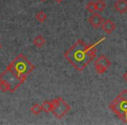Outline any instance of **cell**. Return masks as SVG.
Masks as SVG:
<instances>
[{
  "label": "cell",
  "instance_id": "obj_1",
  "mask_svg": "<svg viewBox=\"0 0 127 125\" xmlns=\"http://www.w3.org/2000/svg\"><path fill=\"white\" fill-rule=\"evenodd\" d=\"M104 40H105V37L99 39L93 44H86L83 40L78 39L64 53V56L77 71H82L96 57V48Z\"/></svg>",
  "mask_w": 127,
  "mask_h": 125
},
{
  "label": "cell",
  "instance_id": "obj_2",
  "mask_svg": "<svg viewBox=\"0 0 127 125\" xmlns=\"http://www.w3.org/2000/svg\"><path fill=\"white\" fill-rule=\"evenodd\" d=\"M34 69L35 65L32 62L29 61L25 55L19 54L11 64H9L5 71L23 84L26 80L27 76L31 74Z\"/></svg>",
  "mask_w": 127,
  "mask_h": 125
},
{
  "label": "cell",
  "instance_id": "obj_3",
  "mask_svg": "<svg viewBox=\"0 0 127 125\" xmlns=\"http://www.w3.org/2000/svg\"><path fill=\"white\" fill-rule=\"evenodd\" d=\"M109 108L123 123H127V90L120 92L109 104Z\"/></svg>",
  "mask_w": 127,
  "mask_h": 125
},
{
  "label": "cell",
  "instance_id": "obj_4",
  "mask_svg": "<svg viewBox=\"0 0 127 125\" xmlns=\"http://www.w3.org/2000/svg\"><path fill=\"white\" fill-rule=\"evenodd\" d=\"M51 102H52V111L51 112L58 118H62L63 116H64L71 109V106L62 97H56L53 100H51Z\"/></svg>",
  "mask_w": 127,
  "mask_h": 125
},
{
  "label": "cell",
  "instance_id": "obj_5",
  "mask_svg": "<svg viewBox=\"0 0 127 125\" xmlns=\"http://www.w3.org/2000/svg\"><path fill=\"white\" fill-rule=\"evenodd\" d=\"M111 65V62L110 61L107 56H104V55L98 56L97 58V60L94 62V68H95L96 72L100 75L105 73Z\"/></svg>",
  "mask_w": 127,
  "mask_h": 125
},
{
  "label": "cell",
  "instance_id": "obj_6",
  "mask_svg": "<svg viewBox=\"0 0 127 125\" xmlns=\"http://www.w3.org/2000/svg\"><path fill=\"white\" fill-rule=\"evenodd\" d=\"M88 21L93 28L98 29L102 25L103 22H104V18L99 15V13L93 12L92 15H91V17L88 18Z\"/></svg>",
  "mask_w": 127,
  "mask_h": 125
},
{
  "label": "cell",
  "instance_id": "obj_7",
  "mask_svg": "<svg viewBox=\"0 0 127 125\" xmlns=\"http://www.w3.org/2000/svg\"><path fill=\"white\" fill-rule=\"evenodd\" d=\"M101 28H102V30L106 34H111L115 30V29H116V25H115V24L111 20L105 19L103 22L102 25H101Z\"/></svg>",
  "mask_w": 127,
  "mask_h": 125
},
{
  "label": "cell",
  "instance_id": "obj_8",
  "mask_svg": "<svg viewBox=\"0 0 127 125\" xmlns=\"http://www.w3.org/2000/svg\"><path fill=\"white\" fill-rule=\"evenodd\" d=\"M114 8L120 14L127 12V0H117L114 3Z\"/></svg>",
  "mask_w": 127,
  "mask_h": 125
},
{
  "label": "cell",
  "instance_id": "obj_9",
  "mask_svg": "<svg viewBox=\"0 0 127 125\" xmlns=\"http://www.w3.org/2000/svg\"><path fill=\"white\" fill-rule=\"evenodd\" d=\"M33 44L36 47L42 48L43 46L45 44V39H44V37H42V36H37V37L34 38Z\"/></svg>",
  "mask_w": 127,
  "mask_h": 125
},
{
  "label": "cell",
  "instance_id": "obj_10",
  "mask_svg": "<svg viewBox=\"0 0 127 125\" xmlns=\"http://www.w3.org/2000/svg\"><path fill=\"white\" fill-rule=\"evenodd\" d=\"M43 108V111L45 113H50L52 111V102L51 101H44L41 104Z\"/></svg>",
  "mask_w": 127,
  "mask_h": 125
},
{
  "label": "cell",
  "instance_id": "obj_11",
  "mask_svg": "<svg viewBox=\"0 0 127 125\" xmlns=\"http://www.w3.org/2000/svg\"><path fill=\"white\" fill-rule=\"evenodd\" d=\"M43 111L42 105L39 103H34L33 105L31 107V112L34 115H39Z\"/></svg>",
  "mask_w": 127,
  "mask_h": 125
},
{
  "label": "cell",
  "instance_id": "obj_12",
  "mask_svg": "<svg viewBox=\"0 0 127 125\" xmlns=\"http://www.w3.org/2000/svg\"><path fill=\"white\" fill-rule=\"evenodd\" d=\"M96 7H97V11H98L99 12L104 11L106 7V4L104 2V0H97L96 2Z\"/></svg>",
  "mask_w": 127,
  "mask_h": 125
},
{
  "label": "cell",
  "instance_id": "obj_13",
  "mask_svg": "<svg viewBox=\"0 0 127 125\" xmlns=\"http://www.w3.org/2000/svg\"><path fill=\"white\" fill-rule=\"evenodd\" d=\"M35 18L38 22L44 23V22L46 20V18H47V16H46V14L44 12V11H38V12H37V14L35 15Z\"/></svg>",
  "mask_w": 127,
  "mask_h": 125
},
{
  "label": "cell",
  "instance_id": "obj_14",
  "mask_svg": "<svg viewBox=\"0 0 127 125\" xmlns=\"http://www.w3.org/2000/svg\"><path fill=\"white\" fill-rule=\"evenodd\" d=\"M86 10L91 13L95 12V11H97V7H96V2H93V1H91L88 4H86Z\"/></svg>",
  "mask_w": 127,
  "mask_h": 125
},
{
  "label": "cell",
  "instance_id": "obj_15",
  "mask_svg": "<svg viewBox=\"0 0 127 125\" xmlns=\"http://www.w3.org/2000/svg\"><path fill=\"white\" fill-rule=\"evenodd\" d=\"M123 77H124V79L125 80V82H126V83H127V71H125V74H124Z\"/></svg>",
  "mask_w": 127,
  "mask_h": 125
},
{
  "label": "cell",
  "instance_id": "obj_16",
  "mask_svg": "<svg viewBox=\"0 0 127 125\" xmlns=\"http://www.w3.org/2000/svg\"><path fill=\"white\" fill-rule=\"evenodd\" d=\"M55 1H56L57 3H58V4H60V3H62L64 1V0H55Z\"/></svg>",
  "mask_w": 127,
  "mask_h": 125
},
{
  "label": "cell",
  "instance_id": "obj_17",
  "mask_svg": "<svg viewBox=\"0 0 127 125\" xmlns=\"http://www.w3.org/2000/svg\"><path fill=\"white\" fill-rule=\"evenodd\" d=\"M2 49V44H1V43H0V50Z\"/></svg>",
  "mask_w": 127,
  "mask_h": 125
},
{
  "label": "cell",
  "instance_id": "obj_18",
  "mask_svg": "<svg viewBox=\"0 0 127 125\" xmlns=\"http://www.w3.org/2000/svg\"><path fill=\"white\" fill-rule=\"evenodd\" d=\"M40 1H42V2H44V1H46V0H40Z\"/></svg>",
  "mask_w": 127,
  "mask_h": 125
}]
</instances>
